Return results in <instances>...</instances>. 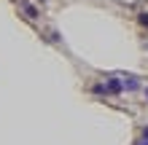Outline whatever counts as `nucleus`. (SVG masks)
I'll list each match as a JSON object with an SVG mask.
<instances>
[{
  "label": "nucleus",
  "mask_w": 148,
  "mask_h": 145,
  "mask_svg": "<svg viewBox=\"0 0 148 145\" xmlns=\"http://www.w3.org/2000/svg\"><path fill=\"white\" fill-rule=\"evenodd\" d=\"M140 22H143V24H148V14H140Z\"/></svg>",
  "instance_id": "nucleus-1"
},
{
  "label": "nucleus",
  "mask_w": 148,
  "mask_h": 145,
  "mask_svg": "<svg viewBox=\"0 0 148 145\" xmlns=\"http://www.w3.org/2000/svg\"><path fill=\"white\" fill-rule=\"evenodd\" d=\"M145 97H148V89H145Z\"/></svg>",
  "instance_id": "nucleus-2"
}]
</instances>
